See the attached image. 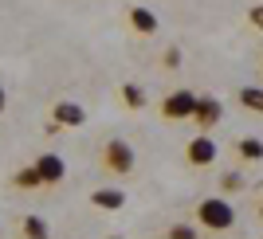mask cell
<instances>
[{
  "label": "cell",
  "instance_id": "obj_1",
  "mask_svg": "<svg viewBox=\"0 0 263 239\" xmlns=\"http://www.w3.org/2000/svg\"><path fill=\"white\" fill-rule=\"evenodd\" d=\"M193 224L200 231H232L236 228V208L228 196H204L193 208Z\"/></svg>",
  "mask_w": 263,
  "mask_h": 239
},
{
  "label": "cell",
  "instance_id": "obj_2",
  "mask_svg": "<svg viewBox=\"0 0 263 239\" xmlns=\"http://www.w3.org/2000/svg\"><path fill=\"white\" fill-rule=\"evenodd\" d=\"M99 169L106 176H130L134 169H138V153H134L130 142H122V137H110V142H102L99 149Z\"/></svg>",
  "mask_w": 263,
  "mask_h": 239
},
{
  "label": "cell",
  "instance_id": "obj_3",
  "mask_svg": "<svg viewBox=\"0 0 263 239\" xmlns=\"http://www.w3.org/2000/svg\"><path fill=\"white\" fill-rule=\"evenodd\" d=\"M197 98L200 94H193V90L181 87V90H169V94L161 98V106H157V110H161L165 122H185V118L193 122V114H197Z\"/></svg>",
  "mask_w": 263,
  "mask_h": 239
},
{
  "label": "cell",
  "instance_id": "obj_4",
  "mask_svg": "<svg viewBox=\"0 0 263 239\" xmlns=\"http://www.w3.org/2000/svg\"><path fill=\"white\" fill-rule=\"evenodd\" d=\"M185 165L189 169H212L216 165V137L209 133H197L185 142Z\"/></svg>",
  "mask_w": 263,
  "mask_h": 239
},
{
  "label": "cell",
  "instance_id": "obj_5",
  "mask_svg": "<svg viewBox=\"0 0 263 239\" xmlns=\"http://www.w3.org/2000/svg\"><path fill=\"white\" fill-rule=\"evenodd\" d=\"M32 165H35V173H40V181H44V188L59 185V181L67 176V161L59 157V153H40Z\"/></svg>",
  "mask_w": 263,
  "mask_h": 239
},
{
  "label": "cell",
  "instance_id": "obj_6",
  "mask_svg": "<svg viewBox=\"0 0 263 239\" xmlns=\"http://www.w3.org/2000/svg\"><path fill=\"white\" fill-rule=\"evenodd\" d=\"M220 114H224V106H220V98H209V94H200V98H197V114H193V122L200 126V133H209L212 126L220 122Z\"/></svg>",
  "mask_w": 263,
  "mask_h": 239
},
{
  "label": "cell",
  "instance_id": "obj_7",
  "mask_svg": "<svg viewBox=\"0 0 263 239\" xmlns=\"http://www.w3.org/2000/svg\"><path fill=\"white\" fill-rule=\"evenodd\" d=\"M126 20H130V28L138 35H154L157 32V16L145 8V4H130V8H126Z\"/></svg>",
  "mask_w": 263,
  "mask_h": 239
},
{
  "label": "cell",
  "instance_id": "obj_8",
  "mask_svg": "<svg viewBox=\"0 0 263 239\" xmlns=\"http://www.w3.org/2000/svg\"><path fill=\"white\" fill-rule=\"evenodd\" d=\"M90 204L99 208V212H122V208H126V192H122V188H95V192H90Z\"/></svg>",
  "mask_w": 263,
  "mask_h": 239
},
{
  "label": "cell",
  "instance_id": "obj_9",
  "mask_svg": "<svg viewBox=\"0 0 263 239\" xmlns=\"http://www.w3.org/2000/svg\"><path fill=\"white\" fill-rule=\"evenodd\" d=\"M51 118L59 122V126H83V122H87V110L79 106V102H59V106L51 110Z\"/></svg>",
  "mask_w": 263,
  "mask_h": 239
},
{
  "label": "cell",
  "instance_id": "obj_10",
  "mask_svg": "<svg viewBox=\"0 0 263 239\" xmlns=\"http://www.w3.org/2000/svg\"><path fill=\"white\" fill-rule=\"evenodd\" d=\"M20 235L24 239H51V228H47V220H40V216H24L20 220Z\"/></svg>",
  "mask_w": 263,
  "mask_h": 239
},
{
  "label": "cell",
  "instance_id": "obj_11",
  "mask_svg": "<svg viewBox=\"0 0 263 239\" xmlns=\"http://www.w3.org/2000/svg\"><path fill=\"white\" fill-rule=\"evenodd\" d=\"M236 157H240V161H263V142L240 137V142H236Z\"/></svg>",
  "mask_w": 263,
  "mask_h": 239
},
{
  "label": "cell",
  "instance_id": "obj_12",
  "mask_svg": "<svg viewBox=\"0 0 263 239\" xmlns=\"http://www.w3.org/2000/svg\"><path fill=\"white\" fill-rule=\"evenodd\" d=\"M161 239H200V228L181 220V224H169V228L161 231Z\"/></svg>",
  "mask_w": 263,
  "mask_h": 239
},
{
  "label": "cell",
  "instance_id": "obj_13",
  "mask_svg": "<svg viewBox=\"0 0 263 239\" xmlns=\"http://www.w3.org/2000/svg\"><path fill=\"white\" fill-rule=\"evenodd\" d=\"M12 185L16 188H44V181H40V173H35V165H24L20 173L12 176Z\"/></svg>",
  "mask_w": 263,
  "mask_h": 239
},
{
  "label": "cell",
  "instance_id": "obj_14",
  "mask_svg": "<svg viewBox=\"0 0 263 239\" xmlns=\"http://www.w3.org/2000/svg\"><path fill=\"white\" fill-rule=\"evenodd\" d=\"M240 102L248 110H255V114H263V90H255V87H243L240 90Z\"/></svg>",
  "mask_w": 263,
  "mask_h": 239
},
{
  "label": "cell",
  "instance_id": "obj_15",
  "mask_svg": "<svg viewBox=\"0 0 263 239\" xmlns=\"http://www.w3.org/2000/svg\"><path fill=\"white\" fill-rule=\"evenodd\" d=\"M122 102H126V110H142L145 106V94L138 87H130V83H126V87H122Z\"/></svg>",
  "mask_w": 263,
  "mask_h": 239
},
{
  "label": "cell",
  "instance_id": "obj_16",
  "mask_svg": "<svg viewBox=\"0 0 263 239\" xmlns=\"http://www.w3.org/2000/svg\"><path fill=\"white\" fill-rule=\"evenodd\" d=\"M8 110V94H4V87H0V114Z\"/></svg>",
  "mask_w": 263,
  "mask_h": 239
},
{
  "label": "cell",
  "instance_id": "obj_17",
  "mask_svg": "<svg viewBox=\"0 0 263 239\" xmlns=\"http://www.w3.org/2000/svg\"><path fill=\"white\" fill-rule=\"evenodd\" d=\"M259 220H263V204H259Z\"/></svg>",
  "mask_w": 263,
  "mask_h": 239
}]
</instances>
